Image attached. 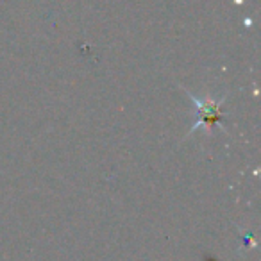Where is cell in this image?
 Returning <instances> with one entry per match:
<instances>
[{"label":"cell","instance_id":"6da1fadb","mask_svg":"<svg viewBox=\"0 0 261 261\" xmlns=\"http://www.w3.org/2000/svg\"><path fill=\"white\" fill-rule=\"evenodd\" d=\"M197 106V111H199V120H197L195 125L190 129V133L197 130L200 125H213V123H220V106L224 102V98L218 102L213 100H199L195 97H190Z\"/></svg>","mask_w":261,"mask_h":261}]
</instances>
